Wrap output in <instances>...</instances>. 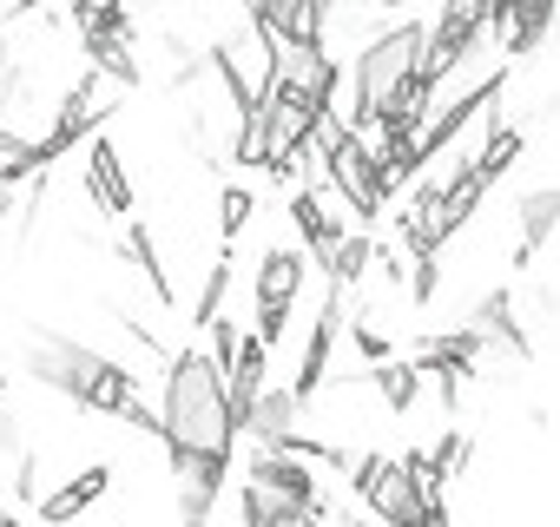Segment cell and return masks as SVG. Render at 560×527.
Instances as JSON below:
<instances>
[{"label":"cell","mask_w":560,"mask_h":527,"mask_svg":"<svg viewBox=\"0 0 560 527\" xmlns=\"http://www.w3.org/2000/svg\"><path fill=\"white\" fill-rule=\"evenodd\" d=\"M113 488V461H86V468H73V475H60L47 494H40V520L47 527H73L100 494Z\"/></svg>","instance_id":"5b68a950"},{"label":"cell","mask_w":560,"mask_h":527,"mask_svg":"<svg viewBox=\"0 0 560 527\" xmlns=\"http://www.w3.org/2000/svg\"><path fill=\"white\" fill-rule=\"evenodd\" d=\"M80 185H86V198H93V211H100V218H126V211H132L139 185L126 178V152L113 145V132H93V139H86Z\"/></svg>","instance_id":"3957f363"},{"label":"cell","mask_w":560,"mask_h":527,"mask_svg":"<svg viewBox=\"0 0 560 527\" xmlns=\"http://www.w3.org/2000/svg\"><path fill=\"white\" fill-rule=\"evenodd\" d=\"M324 159H330V185L350 198V211H363V218L376 224V211H389V198H383V185H376V165L363 159V145L343 132V139H337Z\"/></svg>","instance_id":"277c9868"},{"label":"cell","mask_w":560,"mask_h":527,"mask_svg":"<svg viewBox=\"0 0 560 527\" xmlns=\"http://www.w3.org/2000/svg\"><path fill=\"white\" fill-rule=\"evenodd\" d=\"M311 527H324V520H311Z\"/></svg>","instance_id":"52a82bcc"},{"label":"cell","mask_w":560,"mask_h":527,"mask_svg":"<svg viewBox=\"0 0 560 527\" xmlns=\"http://www.w3.org/2000/svg\"><path fill=\"white\" fill-rule=\"evenodd\" d=\"M250 21L270 40H317V27H324L311 0H250Z\"/></svg>","instance_id":"8992f818"},{"label":"cell","mask_w":560,"mask_h":527,"mask_svg":"<svg viewBox=\"0 0 560 527\" xmlns=\"http://www.w3.org/2000/svg\"><path fill=\"white\" fill-rule=\"evenodd\" d=\"M211 67H218V80H224V93L237 106H257L270 93V34L244 14L237 27H224L211 40Z\"/></svg>","instance_id":"7a4b0ae2"},{"label":"cell","mask_w":560,"mask_h":527,"mask_svg":"<svg viewBox=\"0 0 560 527\" xmlns=\"http://www.w3.org/2000/svg\"><path fill=\"white\" fill-rule=\"evenodd\" d=\"M159 442L172 461H231L237 448V409L198 343L172 350L159 370Z\"/></svg>","instance_id":"6da1fadb"}]
</instances>
